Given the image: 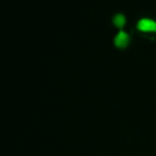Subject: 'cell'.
<instances>
[{"label":"cell","mask_w":156,"mask_h":156,"mask_svg":"<svg viewBox=\"0 0 156 156\" xmlns=\"http://www.w3.org/2000/svg\"><path fill=\"white\" fill-rule=\"evenodd\" d=\"M112 22L116 27H122L124 23H126V16L122 13V12H117L113 15L112 17Z\"/></svg>","instance_id":"obj_3"},{"label":"cell","mask_w":156,"mask_h":156,"mask_svg":"<svg viewBox=\"0 0 156 156\" xmlns=\"http://www.w3.org/2000/svg\"><path fill=\"white\" fill-rule=\"evenodd\" d=\"M138 28L140 30H151V32H156V21L151 20V18H146V17H143L138 21L136 23Z\"/></svg>","instance_id":"obj_1"},{"label":"cell","mask_w":156,"mask_h":156,"mask_svg":"<svg viewBox=\"0 0 156 156\" xmlns=\"http://www.w3.org/2000/svg\"><path fill=\"white\" fill-rule=\"evenodd\" d=\"M113 41H115V45L118 46V48H124L128 45L129 43V35L128 33H126L124 30H119L115 38H113Z\"/></svg>","instance_id":"obj_2"}]
</instances>
